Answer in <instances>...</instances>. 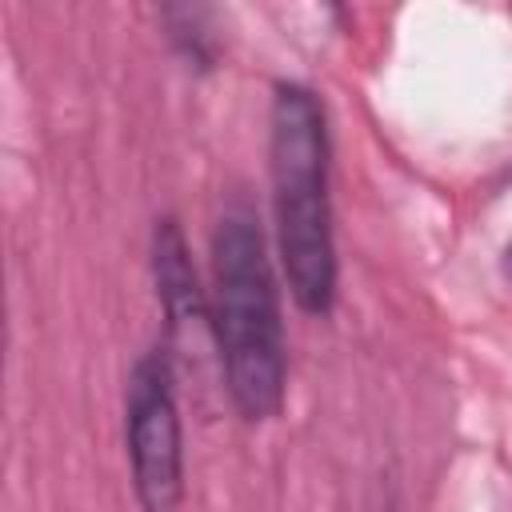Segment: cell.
<instances>
[{
  "label": "cell",
  "mask_w": 512,
  "mask_h": 512,
  "mask_svg": "<svg viewBox=\"0 0 512 512\" xmlns=\"http://www.w3.org/2000/svg\"><path fill=\"white\" fill-rule=\"evenodd\" d=\"M212 336L232 408L248 424L280 416L288 396V340L264 228L248 204L224 208L212 232Z\"/></svg>",
  "instance_id": "6da1fadb"
},
{
  "label": "cell",
  "mask_w": 512,
  "mask_h": 512,
  "mask_svg": "<svg viewBox=\"0 0 512 512\" xmlns=\"http://www.w3.org/2000/svg\"><path fill=\"white\" fill-rule=\"evenodd\" d=\"M328 116L312 88L280 80L268 112V172L276 212V252L300 312L328 316L336 304V232L328 196Z\"/></svg>",
  "instance_id": "7a4b0ae2"
},
{
  "label": "cell",
  "mask_w": 512,
  "mask_h": 512,
  "mask_svg": "<svg viewBox=\"0 0 512 512\" xmlns=\"http://www.w3.org/2000/svg\"><path fill=\"white\" fill-rule=\"evenodd\" d=\"M124 444L144 512H176L184 500V428L176 372L164 344L136 356L124 388Z\"/></svg>",
  "instance_id": "3957f363"
},
{
  "label": "cell",
  "mask_w": 512,
  "mask_h": 512,
  "mask_svg": "<svg viewBox=\"0 0 512 512\" xmlns=\"http://www.w3.org/2000/svg\"><path fill=\"white\" fill-rule=\"evenodd\" d=\"M152 276H156V296L168 312V324H212L208 316V296L196 284V268L188 256L184 228L176 216H160L152 228Z\"/></svg>",
  "instance_id": "277c9868"
},
{
  "label": "cell",
  "mask_w": 512,
  "mask_h": 512,
  "mask_svg": "<svg viewBox=\"0 0 512 512\" xmlns=\"http://www.w3.org/2000/svg\"><path fill=\"white\" fill-rule=\"evenodd\" d=\"M504 272H508V280H512V240H508V248H504Z\"/></svg>",
  "instance_id": "5b68a950"
}]
</instances>
